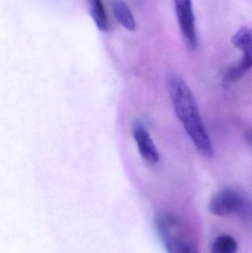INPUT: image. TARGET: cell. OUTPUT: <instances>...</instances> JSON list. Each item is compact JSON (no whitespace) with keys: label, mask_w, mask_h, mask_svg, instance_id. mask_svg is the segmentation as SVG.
Instances as JSON below:
<instances>
[{"label":"cell","mask_w":252,"mask_h":253,"mask_svg":"<svg viewBox=\"0 0 252 253\" xmlns=\"http://www.w3.org/2000/svg\"><path fill=\"white\" fill-rule=\"evenodd\" d=\"M168 88L175 113L186 133L204 156L211 157L213 144L190 89L183 79L177 75L169 77Z\"/></svg>","instance_id":"1"},{"label":"cell","mask_w":252,"mask_h":253,"mask_svg":"<svg viewBox=\"0 0 252 253\" xmlns=\"http://www.w3.org/2000/svg\"><path fill=\"white\" fill-rule=\"evenodd\" d=\"M156 226L168 253H200L199 248L187 224L176 215H157Z\"/></svg>","instance_id":"2"},{"label":"cell","mask_w":252,"mask_h":253,"mask_svg":"<svg viewBox=\"0 0 252 253\" xmlns=\"http://www.w3.org/2000/svg\"><path fill=\"white\" fill-rule=\"evenodd\" d=\"M232 44L243 52L242 60L229 68L225 74L226 83H235L242 79L252 68V28H241L232 39Z\"/></svg>","instance_id":"3"},{"label":"cell","mask_w":252,"mask_h":253,"mask_svg":"<svg viewBox=\"0 0 252 253\" xmlns=\"http://www.w3.org/2000/svg\"><path fill=\"white\" fill-rule=\"evenodd\" d=\"M247 198L232 189H225L215 195L209 204L210 212L216 216L238 213Z\"/></svg>","instance_id":"4"},{"label":"cell","mask_w":252,"mask_h":253,"mask_svg":"<svg viewBox=\"0 0 252 253\" xmlns=\"http://www.w3.org/2000/svg\"><path fill=\"white\" fill-rule=\"evenodd\" d=\"M178 22L187 45L194 50L198 44L192 0H174Z\"/></svg>","instance_id":"5"},{"label":"cell","mask_w":252,"mask_h":253,"mask_svg":"<svg viewBox=\"0 0 252 253\" xmlns=\"http://www.w3.org/2000/svg\"><path fill=\"white\" fill-rule=\"evenodd\" d=\"M132 134L141 156L149 164L158 163L160 154L149 131L142 123L136 121L132 126Z\"/></svg>","instance_id":"6"},{"label":"cell","mask_w":252,"mask_h":253,"mask_svg":"<svg viewBox=\"0 0 252 253\" xmlns=\"http://www.w3.org/2000/svg\"><path fill=\"white\" fill-rule=\"evenodd\" d=\"M111 7L118 23L128 31L136 29V22L130 7L124 0H109Z\"/></svg>","instance_id":"7"},{"label":"cell","mask_w":252,"mask_h":253,"mask_svg":"<svg viewBox=\"0 0 252 253\" xmlns=\"http://www.w3.org/2000/svg\"><path fill=\"white\" fill-rule=\"evenodd\" d=\"M89 12L99 31L106 32L109 28L108 15L102 0H87Z\"/></svg>","instance_id":"8"},{"label":"cell","mask_w":252,"mask_h":253,"mask_svg":"<svg viewBox=\"0 0 252 253\" xmlns=\"http://www.w3.org/2000/svg\"><path fill=\"white\" fill-rule=\"evenodd\" d=\"M238 244L232 236L223 235L215 240L212 253H236Z\"/></svg>","instance_id":"9"},{"label":"cell","mask_w":252,"mask_h":253,"mask_svg":"<svg viewBox=\"0 0 252 253\" xmlns=\"http://www.w3.org/2000/svg\"><path fill=\"white\" fill-rule=\"evenodd\" d=\"M245 139L247 144H250L252 147V131H250V132H248L246 134Z\"/></svg>","instance_id":"10"}]
</instances>
